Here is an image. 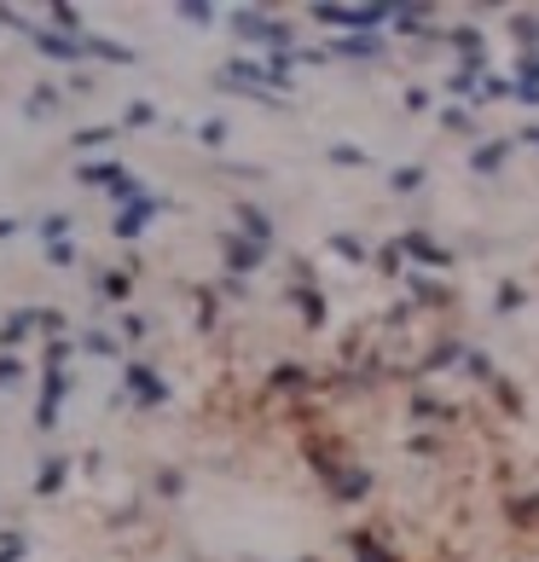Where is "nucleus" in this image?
Here are the masks:
<instances>
[{"mask_svg": "<svg viewBox=\"0 0 539 562\" xmlns=\"http://www.w3.org/2000/svg\"><path fill=\"white\" fill-rule=\"evenodd\" d=\"M319 24H383L389 7H319Z\"/></svg>", "mask_w": 539, "mask_h": 562, "instance_id": "f257e3e1", "label": "nucleus"}, {"mask_svg": "<svg viewBox=\"0 0 539 562\" xmlns=\"http://www.w3.org/2000/svg\"><path fill=\"white\" fill-rule=\"evenodd\" d=\"M238 35H244V41H267V47H284V41H290L279 24H267V18H250V12L238 18Z\"/></svg>", "mask_w": 539, "mask_h": 562, "instance_id": "f03ea898", "label": "nucleus"}, {"mask_svg": "<svg viewBox=\"0 0 539 562\" xmlns=\"http://www.w3.org/2000/svg\"><path fill=\"white\" fill-rule=\"evenodd\" d=\"M406 249H412V256H418V261H429V267H447V261H452L441 244H429V238H418V233L406 238Z\"/></svg>", "mask_w": 539, "mask_h": 562, "instance_id": "7ed1b4c3", "label": "nucleus"}, {"mask_svg": "<svg viewBox=\"0 0 539 562\" xmlns=\"http://www.w3.org/2000/svg\"><path fill=\"white\" fill-rule=\"evenodd\" d=\"M226 256H233V267L244 273V267H256V261H261V244H238V238H233V244H226Z\"/></svg>", "mask_w": 539, "mask_h": 562, "instance_id": "20e7f679", "label": "nucleus"}, {"mask_svg": "<svg viewBox=\"0 0 539 562\" xmlns=\"http://www.w3.org/2000/svg\"><path fill=\"white\" fill-rule=\"evenodd\" d=\"M128 383H134L139 394H145V406H157V401H162V394H169V389H162V383H151V378H145V371H139V366L128 371Z\"/></svg>", "mask_w": 539, "mask_h": 562, "instance_id": "39448f33", "label": "nucleus"}, {"mask_svg": "<svg viewBox=\"0 0 539 562\" xmlns=\"http://www.w3.org/2000/svg\"><path fill=\"white\" fill-rule=\"evenodd\" d=\"M145 221H151V203H134V210H128V215H122V221H116V233H122V238H128V233H139V226H145Z\"/></svg>", "mask_w": 539, "mask_h": 562, "instance_id": "423d86ee", "label": "nucleus"}, {"mask_svg": "<svg viewBox=\"0 0 539 562\" xmlns=\"http://www.w3.org/2000/svg\"><path fill=\"white\" fill-rule=\"evenodd\" d=\"M238 215H244V233H250L256 244H267V238H273V226L261 221V210H238Z\"/></svg>", "mask_w": 539, "mask_h": 562, "instance_id": "0eeeda50", "label": "nucleus"}, {"mask_svg": "<svg viewBox=\"0 0 539 562\" xmlns=\"http://www.w3.org/2000/svg\"><path fill=\"white\" fill-rule=\"evenodd\" d=\"M151 122V105H128V128H145Z\"/></svg>", "mask_w": 539, "mask_h": 562, "instance_id": "6e6552de", "label": "nucleus"}, {"mask_svg": "<svg viewBox=\"0 0 539 562\" xmlns=\"http://www.w3.org/2000/svg\"><path fill=\"white\" fill-rule=\"evenodd\" d=\"M0 378H18V360H0Z\"/></svg>", "mask_w": 539, "mask_h": 562, "instance_id": "1a4fd4ad", "label": "nucleus"}]
</instances>
